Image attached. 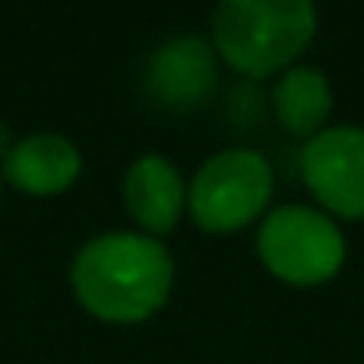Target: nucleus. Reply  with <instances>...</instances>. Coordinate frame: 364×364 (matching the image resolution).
<instances>
[{"label":"nucleus","instance_id":"1","mask_svg":"<svg viewBox=\"0 0 364 364\" xmlns=\"http://www.w3.org/2000/svg\"><path fill=\"white\" fill-rule=\"evenodd\" d=\"M72 293L86 314L107 325L154 318L175 286V257L146 232H104L72 257Z\"/></svg>","mask_w":364,"mask_h":364},{"label":"nucleus","instance_id":"2","mask_svg":"<svg viewBox=\"0 0 364 364\" xmlns=\"http://www.w3.org/2000/svg\"><path fill=\"white\" fill-rule=\"evenodd\" d=\"M318 36L311 0H225L211 15V47L243 79H279Z\"/></svg>","mask_w":364,"mask_h":364},{"label":"nucleus","instance_id":"3","mask_svg":"<svg viewBox=\"0 0 364 364\" xmlns=\"http://www.w3.org/2000/svg\"><path fill=\"white\" fill-rule=\"evenodd\" d=\"M275 168L261 150L229 146L211 154L190 178L186 215L208 236H236L268 215Z\"/></svg>","mask_w":364,"mask_h":364},{"label":"nucleus","instance_id":"4","mask_svg":"<svg viewBox=\"0 0 364 364\" xmlns=\"http://www.w3.org/2000/svg\"><path fill=\"white\" fill-rule=\"evenodd\" d=\"M257 257L286 286L311 289L336 279L346 264V236L321 208L282 204L257 229Z\"/></svg>","mask_w":364,"mask_h":364},{"label":"nucleus","instance_id":"5","mask_svg":"<svg viewBox=\"0 0 364 364\" xmlns=\"http://www.w3.org/2000/svg\"><path fill=\"white\" fill-rule=\"evenodd\" d=\"M300 178L336 222L364 218V129L328 125L300 150Z\"/></svg>","mask_w":364,"mask_h":364},{"label":"nucleus","instance_id":"6","mask_svg":"<svg viewBox=\"0 0 364 364\" xmlns=\"http://www.w3.org/2000/svg\"><path fill=\"white\" fill-rule=\"evenodd\" d=\"M146 97L171 114H193L218 93V54L208 36H171L150 58L143 72Z\"/></svg>","mask_w":364,"mask_h":364},{"label":"nucleus","instance_id":"7","mask_svg":"<svg viewBox=\"0 0 364 364\" xmlns=\"http://www.w3.org/2000/svg\"><path fill=\"white\" fill-rule=\"evenodd\" d=\"M186 197L190 182L164 154H143L125 168L122 200L129 218L136 222V232H146L154 240L175 232L182 215H186Z\"/></svg>","mask_w":364,"mask_h":364},{"label":"nucleus","instance_id":"8","mask_svg":"<svg viewBox=\"0 0 364 364\" xmlns=\"http://www.w3.org/2000/svg\"><path fill=\"white\" fill-rule=\"evenodd\" d=\"M0 175L29 197H58L79 182L82 154L61 132H36L8 146Z\"/></svg>","mask_w":364,"mask_h":364},{"label":"nucleus","instance_id":"9","mask_svg":"<svg viewBox=\"0 0 364 364\" xmlns=\"http://www.w3.org/2000/svg\"><path fill=\"white\" fill-rule=\"evenodd\" d=\"M332 107H336V93L321 68L293 65L272 86V114L279 118V125L289 136H296L304 143L328 129Z\"/></svg>","mask_w":364,"mask_h":364},{"label":"nucleus","instance_id":"10","mask_svg":"<svg viewBox=\"0 0 364 364\" xmlns=\"http://www.w3.org/2000/svg\"><path fill=\"white\" fill-rule=\"evenodd\" d=\"M0 178H4V175H0Z\"/></svg>","mask_w":364,"mask_h":364}]
</instances>
